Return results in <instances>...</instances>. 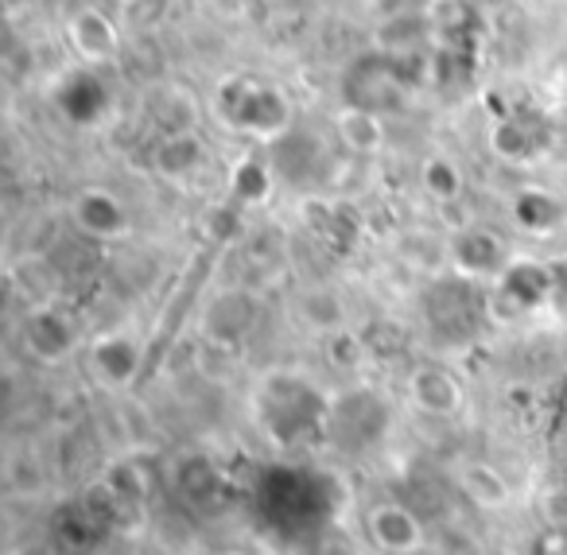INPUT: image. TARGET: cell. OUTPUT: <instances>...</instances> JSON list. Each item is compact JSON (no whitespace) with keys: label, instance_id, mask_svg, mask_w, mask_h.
Masks as SVG:
<instances>
[{"label":"cell","instance_id":"cell-18","mask_svg":"<svg viewBox=\"0 0 567 555\" xmlns=\"http://www.w3.org/2000/svg\"><path fill=\"white\" fill-rule=\"evenodd\" d=\"M458 490L474 501L478 508H509L513 505V485L505 474L489 462H463L458 466Z\"/></svg>","mask_w":567,"mask_h":555},{"label":"cell","instance_id":"cell-19","mask_svg":"<svg viewBox=\"0 0 567 555\" xmlns=\"http://www.w3.org/2000/svg\"><path fill=\"white\" fill-rule=\"evenodd\" d=\"M509 214L525 234H536V237L556 234L559 222H564V206H559V198L548 195V191H540V187L520 191V195L513 198Z\"/></svg>","mask_w":567,"mask_h":555},{"label":"cell","instance_id":"cell-24","mask_svg":"<svg viewBox=\"0 0 567 555\" xmlns=\"http://www.w3.org/2000/svg\"><path fill=\"white\" fill-rule=\"evenodd\" d=\"M121 4H133V0H121Z\"/></svg>","mask_w":567,"mask_h":555},{"label":"cell","instance_id":"cell-7","mask_svg":"<svg viewBox=\"0 0 567 555\" xmlns=\"http://www.w3.org/2000/svg\"><path fill=\"white\" fill-rule=\"evenodd\" d=\"M20 338H24V350L32 353L40 366H63V361L74 358V350H79V327H74V319L51 304H40L24 315Z\"/></svg>","mask_w":567,"mask_h":555},{"label":"cell","instance_id":"cell-23","mask_svg":"<svg viewBox=\"0 0 567 555\" xmlns=\"http://www.w3.org/2000/svg\"><path fill=\"white\" fill-rule=\"evenodd\" d=\"M9 4H12V9H17V4H24V0H9Z\"/></svg>","mask_w":567,"mask_h":555},{"label":"cell","instance_id":"cell-3","mask_svg":"<svg viewBox=\"0 0 567 555\" xmlns=\"http://www.w3.org/2000/svg\"><path fill=\"white\" fill-rule=\"evenodd\" d=\"M389 428H393V404L370 384H354L331 397L323 435L347 454H370L373 446L385 443Z\"/></svg>","mask_w":567,"mask_h":555},{"label":"cell","instance_id":"cell-20","mask_svg":"<svg viewBox=\"0 0 567 555\" xmlns=\"http://www.w3.org/2000/svg\"><path fill=\"white\" fill-rule=\"evenodd\" d=\"M229 191L241 206H260L272 198L276 191V172L268 160H249L245 156L241 164L229 172Z\"/></svg>","mask_w":567,"mask_h":555},{"label":"cell","instance_id":"cell-26","mask_svg":"<svg viewBox=\"0 0 567 555\" xmlns=\"http://www.w3.org/2000/svg\"><path fill=\"white\" fill-rule=\"evenodd\" d=\"M564 97H567V86H564Z\"/></svg>","mask_w":567,"mask_h":555},{"label":"cell","instance_id":"cell-17","mask_svg":"<svg viewBox=\"0 0 567 555\" xmlns=\"http://www.w3.org/2000/svg\"><path fill=\"white\" fill-rule=\"evenodd\" d=\"M427 40H435L432 12L427 9L393 12V17L378 24V48L385 51V55H409V51L424 48Z\"/></svg>","mask_w":567,"mask_h":555},{"label":"cell","instance_id":"cell-22","mask_svg":"<svg viewBox=\"0 0 567 555\" xmlns=\"http://www.w3.org/2000/svg\"><path fill=\"white\" fill-rule=\"evenodd\" d=\"M175 485H179L187 497H210L214 485H218V470L206 454H187V459L175 466Z\"/></svg>","mask_w":567,"mask_h":555},{"label":"cell","instance_id":"cell-14","mask_svg":"<svg viewBox=\"0 0 567 555\" xmlns=\"http://www.w3.org/2000/svg\"><path fill=\"white\" fill-rule=\"evenodd\" d=\"M489 152H494L502 164L525 167L548 152V136L536 121L528 117H502L489 125Z\"/></svg>","mask_w":567,"mask_h":555},{"label":"cell","instance_id":"cell-9","mask_svg":"<svg viewBox=\"0 0 567 555\" xmlns=\"http://www.w3.org/2000/svg\"><path fill=\"white\" fill-rule=\"evenodd\" d=\"M447 257H451L455 276L474 280V284H494L497 276L509 268L513 253H509V245L494 234V229L471 226V229H463V234H455Z\"/></svg>","mask_w":567,"mask_h":555},{"label":"cell","instance_id":"cell-8","mask_svg":"<svg viewBox=\"0 0 567 555\" xmlns=\"http://www.w3.org/2000/svg\"><path fill=\"white\" fill-rule=\"evenodd\" d=\"M71 222L82 237L90 241H125L133 229V214H128L125 198L113 195L110 187H82L71 203Z\"/></svg>","mask_w":567,"mask_h":555},{"label":"cell","instance_id":"cell-15","mask_svg":"<svg viewBox=\"0 0 567 555\" xmlns=\"http://www.w3.org/2000/svg\"><path fill=\"white\" fill-rule=\"evenodd\" d=\"M152 167H156L159 179L167 183H187L195 179L206 167V144L198 141V133H175V136H159L156 152H152Z\"/></svg>","mask_w":567,"mask_h":555},{"label":"cell","instance_id":"cell-21","mask_svg":"<svg viewBox=\"0 0 567 555\" xmlns=\"http://www.w3.org/2000/svg\"><path fill=\"white\" fill-rule=\"evenodd\" d=\"M420 187L435 203H458L466 191V175L451 156H427L424 167H420Z\"/></svg>","mask_w":567,"mask_h":555},{"label":"cell","instance_id":"cell-25","mask_svg":"<svg viewBox=\"0 0 567 555\" xmlns=\"http://www.w3.org/2000/svg\"><path fill=\"white\" fill-rule=\"evenodd\" d=\"M234 555H249V552H234Z\"/></svg>","mask_w":567,"mask_h":555},{"label":"cell","instance_id":"cell-4","mask_svg":"<svg viewBox=\"0 0 567 555\" xmlns=\"http://www.w3.org/2000/svg\"><path fill=\"white\" fill-rule=\"evenodd\" d=\"M559 299V268L533 257H513L509 268L494 280V304L509 307L513 315L544 311Z\"/></svg>","mask_w":567,"mask_h":555},{"label":"cell","instance_id":"cell-13","mask_svg":"<svg viewBox=\"0 0 567 555\" xmlns=\"http://www.w3.org/2000/svg\"><path fill=\"white\" fill-rule=\"evenodd\" d=\"M66 40H71L74 55L86 66H105L121 55V28L113 24L110 12L102 9H79L66 20Z\"/></svg>","mask_w":567,"mask_h":555},{"label":"cell","instance_id":"cell-2","mask_svg":"<svg viewBox=\"0 0 567 555\" xmlns=\"http://www.w3.org/2000/svg\"><path fill=\"white\" fill-rule=\"evenodd\" d=\"M214 113L226 129L272 144L292 129V102L276 82L260 74H229L214 94Z\"/></svg>","mask_w":567,"mask_h":555},{"label":"cell","instance_id":"cell-6","mask_svg":"<svg viewBox=\"0 0 567 555\" xmlns=\"http://www.w3.org/2000/svg\"><path fill=\"white\" fill-rule=\"evenodd\" d=\"M362 532L381 555H420L424 552V524L401 501H378L362 513Z\"/></svg>","mask_w":567,"mask_h":555},{"label":"cell","instance_id":"cell-10","mask_svg":"<svg viewBox=\"0 0 567 555\" xmlns=\"http://www.w3.org/2000/svg\"><path fill=\"white\" fill-rule=\"evenodd\" d=\"M86 366L105 389H128L144 369V346L128 330H105L86 346Z\"/></svg>","mask_w":567,"mask_h":555},{"label":"cell","instance_id":"cell-16","mask_svg":"<svg viewBox=\"0 0 567 555\" xmlns=\"http://www.w3.org/2000/svg\"><path fill=\"white\" fill-rule=\"evenodd\" d=\"M334 133H339L342 148L354 156H373L385 148V125H381L378 110H365V105H342L334 113Z\"/></svg>","mask_w":567,"mask_h":555},{"label":"cell","instance_id":"cell-1","mask_svg":"<svg viewBox=\"0 0 567 555\" xmlns=\"http://www.w3.org/2000/svg\"><path fill=\"white\" fill-rule=\"evenodd\" d=\"M327 412L331 397L296 369H272L252 389V420L280 451H292L327 431Z\"/></svg>","mask_w":567,"mask_h":555},{"label":"cell","instance_id":"cell-11","mask_svg":"<svg viewBox=\"0 0 567 555\" xmlns=\"http://www.w3.org/2000/svg\"><path fill=\"white\" fill-rule=\"evenodd\" d=\"M409 400L420 408L424 415H435V420H455L466 408V389L447 366L440 361H420L409 373Z\"/></svg>","mask_w":567,"mask_h":555},{"label":"cell","instance_id":"cell-12","mask_svg":"<svg viewBox=\"0 0 567 555\" xmlns=\"http://www.w3.org/2000/svg\"><path fill=\"white\" fill-rule=\"evenodd\" d=\"M260 319V304L252 291L245 288H226L210 299V307L203 311V330L210 342L218 346H241L252 335Z\"/></svg>","mask_w":567,"mask_h":555},{"label":"cell","instance_id":"cell-5","mask_svg":"<svg viewBox=\"0 0 567 555\" xmlns=\"http://www.w3.org/2000/svg\"><path fill=\"white\" fill-rule=\"evenodd\" d=\"M51 105L59 110V117L74 129H94L110 113V86H105L97 66H71L63 79L51 86Z\"/></svg>","mask_w":567,"mask_h":555}]
</instances>
